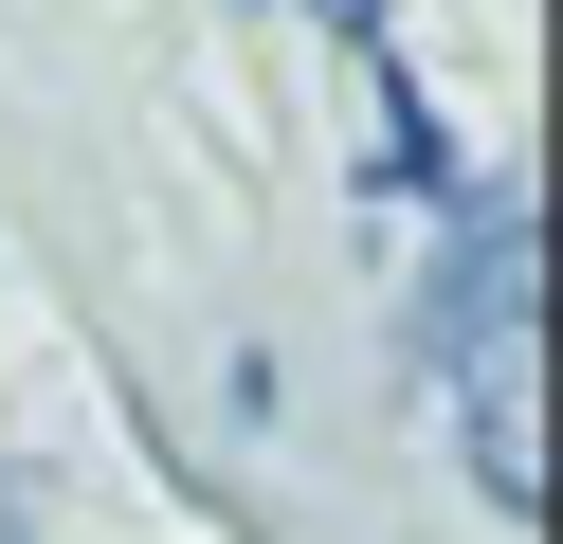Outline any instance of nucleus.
Wrapping results in <instances>:
<instances>
[{
	"instance_id": "1",
	"label": "nucleus",
	"mask_w": 563,
	"mask_h": 544,
	"mask_svg": "<svg viewBox=\"0 0 563 544\" xmlns=\"http://www.w3.org/2000/svg\"><path fill=\"white\" fill-rule=\"evenodd\" d=\"M527 290H545L527 200H473L418 326H437V381L473 399V490H490V508H545V326H527Z\"/></svg>"
},
{
	"instance_id": "2",
	"label": "nucleus",
	"mask_w": 563,
	"mask_h": 544,
	"mask_svg": "<svg viewBox=\"0 0 563 544\" xmlns=\"http://www.w3.org/2000/svg\"><path fill=\"white\" fill-rule=\"evenodd\" d=\"M0 544H37V508H19V471H0Z\"/></svg>"
}]
</instances>
